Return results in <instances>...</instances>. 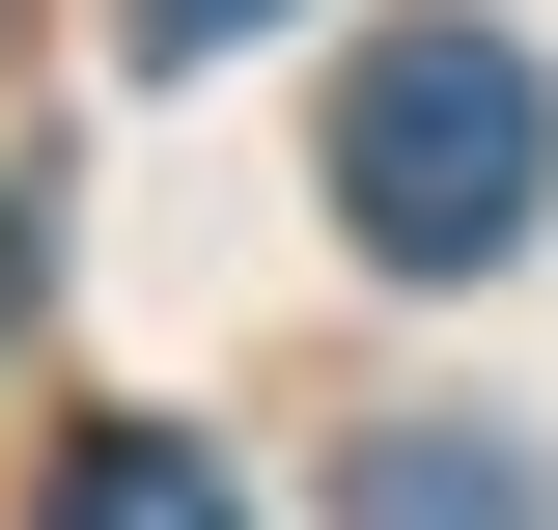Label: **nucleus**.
<instances>
[{"label":"nucleus","instance_id":"5","mask_svg":"<svg viewBox=\"0 0 558 530\" xmlns=\"http://www.w3.org/2000/svg\"><path fill=\"white\" fill-rule=\"evenodd\" d=\"M0 335H28V224H0Z\"/></svg>","mask_w":558,"mask_h":530},{"label":"nucleus","instance_id":"1","mask_svg":"<svg viewBox=\"0 0 558 530\" xmlns=\"http://www.w3.org/2000/svg\"><path fill=\"white\" fill-rule=\"evenodd\" d=\"M531 196H558V57H531V28L418 0V28L336 57V224H363L391 279H502Z\"/></svg>","mask_w":558,"mask_h":530},{"label":"nucleus","instance_id":"4","mask_svg":"<svg viewBox=\"0 0 558 530\" xmlns=\"http://www.w3.org/2000/svg\"><path fill=\"white\" fill-rule=\"evenodd\" d=\"M112 28H140V57H223V28H279V0H112Z\"/></svg>","mask_w":558,"mask_h":530},{"label":"nucleus","instance_id":"3","mask_svg":"<svg viewBox=\"0 0 558 530\" xmlns=\"http://www.w3.org/2000/svg\"><path fill=\"white\" fill-rule=\"evenodd\" d=\"M28 530H252V503H223V447H168V419H84Z\"/></svg>","mask_w":558,"mask_h":530},{"label":"nucleus","instance_id":"2","mask_svg":"<svg viewBox=\"0 0 558 530\" xmlns=\"http://www.w3.org/2000/svg\"><path fill=\"white\" fill-rule=\"evenodd\" d=\"M336 530H558V474L502 447V419H391V447L336 474Z\"/></svg>","mask_w":558,"mask_h":530}]
</instances>
